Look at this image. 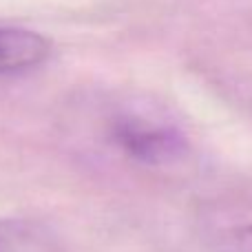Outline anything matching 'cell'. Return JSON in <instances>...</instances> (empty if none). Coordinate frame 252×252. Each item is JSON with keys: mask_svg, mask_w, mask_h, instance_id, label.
<instances>
[{"mask_svg": "<svg viewBox=\"0 0 252 252\" xmlns=\"http://www.w3.org/2000/svg\"><path fill=\"white\" fill-rule=\"evenodd\" d=\"M29 237V228L22 221L0 219V252H16Z\"/></svg>", "mask_w": 252, "mask_h": 252, "instance_id": "3", "label": "cell"}, {"mask_svg": "<svg viewBox=\"0 0 252 252\" xmlns=\"http://www.w3.org/2000/svg\"><path fill=\"white\" fill-rule=\"evenodd\" d=\"M49 53L51 42L44 35L18 27H0V75L35 69Z\"/></svg>", "mask_w": 252, "mask_h": 252, "instance_id": "2", "label": "cell"}, {"mask_svg": "<svg viewBox=\"0 0 252 252\" xmlns=\"http://www.w3.org/2000/svg\"><path fill=\"white\" fill-rule=\"evenodd\" d=\"M221 252H252V226L232 228L223 237Z\"/></svg>", "mask_w": 252, "mask_h": 252, "instance_id": "4", "label": "cell"}, {"mask_svg": "<svg viewBox=\"0 0 252 252\" xmlns=\"http://www.w3.org/2000/svg\"><path fill=\"white\" fill-rule=\"evenodd\" d=\"M109 135L122 153L148 166L173 164L188 153L186 137L175 126L137 113H118L109 124Z\"/></svg>", "mask_w": 252, "mask_h": 252, "instance_id": "1", "label": "cell"}]
</instances>
